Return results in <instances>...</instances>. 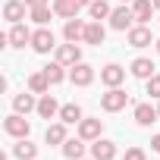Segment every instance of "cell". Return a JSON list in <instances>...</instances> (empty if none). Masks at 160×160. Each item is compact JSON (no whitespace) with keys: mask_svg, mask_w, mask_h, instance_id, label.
Returning <instances> with one entry per match:
<instances>
[{"mask_svg":"<svg viewBox=\"0 0 160 160\" xmlns=\"http://www.w3.org/2000/svg\"><path fill=\"white\" fill-rule=\"evenodd\" d=\"M129 104V94L122 88H107V94H101V110L104 113H119Z\"/></svg>","mask_w":160,"mask_h":160,"instance_id":"1","label":"cell"},{"mask_svg":"<svg viewBox=\"0 0 160 160\" xmlns=\"http://www.w3.org/2000/svg\"><path fill=\"white\" fill-rule=\"evenodd\" d=\"M3 129H7V135H13V138H28V135H32V122H28L22 113H16V110L3 119Z\"/></svg>","mask_w":160,"mask_h":160,"instance_id":"2","label":"cell"},{"mask_svg":"<svg viewBox=\"0 0 160 160\" xmlns=\"http://www.w3.org/2000/svg\"><path fill=\"white\" fill-rule=\"evenodd\" d=\"M132 25H138L132 7H116V10L110 13V28H113V32H129Z\"/></svg>","mask_w":160,"mask_h":160,"instance_id":"3","label":"cell"},{"mask_svg":"<svg viewBox=\"0 0 160 160\" xmlns=\"http://www.w3.org/2000/svg\"><path fill=\"white\" fill-rule=\"evenodd\" d=\"M32 50H35V53H50V50H57V38H53V32H50L47 25H41V28L32 35Z\"/></svg>","mask_w":160,"mask_h":160,"instance_id":"4","label":"cell"},{"mask_svg":"<svg viewBox=\"0 0 160 160\" xmlns=\"http://www.w3.org/2000/svg\"><path fill=\"white\" fill-rule=\"evenodd\" d=\"M69 82H72L75 88H88V85L94 82V66H88V63L69 66Z\"/></svg>","mask_w":160,"mask_h":160,"instance_id":"5","label":"cell"},{"mask_svg":"<svg viewBox=\"0 0 160 160\" xmlns=\"http://www.w3.org/2000/svg\"><path fill=\"white\" fill-rule=\"evenodd\" d=\"M101 82H104L107 88H119V85L126 82V69H122L119 63H107V66L101 69Z\"/></svg>","mask_w":160,"mask_h":160,"instance_id":"6","label":"cell"},{"mask_svg":"<svg viewBox=\"0 0 160 160\" xmlns=\"http://www.w3.org/2000/svg\"><path fill=\"white\" fill-rule=\"evenodd\" d=\"M57 63H63V66H75V63H82V47L72 44V41L60 44V47H57Z\"/></svg>","mask_w":160,"mask_h":160,"instance_id":"7","label":"cell"},{"mask_svg":"<svg viewBox=\"0 0 160 160\" xmlns=\"http://www.w3.org/2000/svg\"><path fill=\"white\" fill-rule=\"evenodd\" d=\"M126 38H129V47H148V44H154V35H151L148 25H132L126 32Z\"/></svg>","mask_w":160,"mask_h":160,"instance_id":"8","label":"cell"},{"mask_svg":"<svg viewBox=\"0 0 160 160\" xmlns=\"http://www.w3.org/2000/svg\"><path fill=\"white\" fill-rule=\"evenodd\" d=\"M85 25L88 22H82V19H66V25H63V38L66 41H72V44H78V41H85Z\"/></svg>","mask_w":160,"mask_h":160,"instance_id":"9","label":"cell"},{"mask_svg":"<svg viewBox=\"0 0 160 160\" xmlns=\"http://www.w3.org/2000/svg\"><path fill=\"white\" fill-rule=\"evenodd\" d=\"M25 0H7L3 3V19L10 22V25H16V22H22L25 19Z\"/></svg>","mask_w":160,"mask_h":160,"instance_id":"10","label":"cell"},{"mask_svg":"<svg viewBox=\"0 0 160 160\" xmlns=\"http://www.w3.org/2000/svg\"><path fill=\"white\" fill-rule=\"evenodd\" d=\"M104 132V119H82L78 122V138H85V141H98Z\"/></svg>","mask_w":160,"mask_h":160,"instance_id":"11","label":"cell"},{"mask_svg":"<svg viewBox=\"0 0 160 160\" xmlns=\"http://www.w3.org/2000/svg\"><path fill=\"white\" fill-rule=\"evenodd\" d=\"M129 7H132L138 25H148V22H151V16H154V0H132Z\"/></svg>","mask_w":160,"mask_h":160,"instance_id":"12","label":"cell"},{"mask_svg":"<svg viewBox=\"0 0 160 160\" xmlns=\"http://www.w3.org/2000/svg\"><path fill=\"white\" fill-rule=\"evenodd\" d=\"M91 157H94V160H113V157H116V144H113L110 138H98V141L91 144Z\"/></svg>","mask_w":160,"mask_h":160,"instance_id":"13","label":"cell"},{"mask_svg":"<svg viewBox=\"0 0 160 160\" xmlns=\"http://www.w3.org/2000/svg\"><path fill=\"white\" fill-rule=\"evenodd\" d=\"M154 60H148V57H138V60H132V66H129V72L135 75V78H144V82H148V78L154 75Z\"/></svg>","mask_w":160,"mask_h":160,"instance_id":"14","label":"cell"},{"mask_svg":"<svg viewBox=\"0 0 160 160\" xmlns=\"http://www.w3.org/2000/svg\"><path fill=\"white\" fill-rule=\"evenodd\" d=\"M32 35H35V32H28V25L16 22V25L10 28V47H25V44H32Z\"/></svg>","mask_w":160,"mask_h":160,"instance_id":"15","label":"cell"},{"mask_svg":"<svg viewBox=\"0 0 160 160\" xmlns=\"http://www.w3.org/2000/svg\"><path fill=\"white\" fill-rule=\"evenodd\" d=\"M13 110H16V113H22V116H28L32 110H38V101H35V94H32V91H22V94H16V98H13Z\"/></svg>","mask_w":160,"mask_h":160,"instance_id":"16","label":"cell"},{"mask_svg":"<svg viewBox=\"0 0 160 160\" xmlns=\"http://www.w3.org/2000/svg\"><path fill=\"white\" fill-rule=\"evenodd\" d=\"M160 119V110L157 107H151V104H135V122L138 126H151V122H157Z\"/></svg>","mask_w":160,"mask_h":160,"instance_id":"17","label":"cell"},{"mask_svg":"<svg viewBox=\"0 0 160 160\" xmlns=\"http://www.w3.org/2000/svg\"><path fill=\"white\" fill-rule=\"evenodd\" d=\"M63 157L66 160H82L85 157V138H66L63 141Z\"/></svg>","mask_w":160,"mask_h":160,"instance_id":"18","label":"cell"},{"mask_svg":"<svg viewBox=\"0 0 160 160\" xmlns=\"http://www.w3.org/2000/svg\"><path fill=\"white\" fill-rule=\"evenodd\" d=\"M38 116H44V119L60 116V104H57L53 94H41V101H38Z\"/></svg>","mask_w":160,"mask_h":160,"instance_id":"19","label":"cell"},{"mask_svg":"<svg viewBox=\"0 0 160 160\" xmlns=\"http://www.w3.org/2000/svg\"><path fill=\"white\" fill-rule=\"evenodd\" d=\"M104 38H107V32H104V25H101L98 19L85 25V44H94V47H101V44H104Z\"/></svg>","mask_w":160,"mask_h":160,"instance_id":"20","label":"cell"},{"mask_svg":"<svg viewBox=\"0 0 160 160\" xmlns=\"http://www.w3.org/2000/svg\"><path fill=\"white\" fill-rule=\"evenodd\" d=\"M78 10H82V7H78L75 0H53V13H57L60 19H75Z\"/></svg>","mask_w":160,"mask_h":160,"instance_id":"21","label":"cell"},{"mask_svg":"<svg viewBox=\"0 0 160 160\" xmlns=\"http://www.w3.org/2000/svg\"><path fill=\"white\" fill-rule=\"evenodd\" d=\"M28 91H32V94H47V91H50V78L44 75V69L28 75Z\"/></svg>","mask_w":160,"mask_h":160,"instance_id":"22","label":"cell"},{"mask_svg":"<svg viewBox=\"0 0 160 160\" xmlns=\"http://www.w3.org/2000/svg\"><path fill=\"white\" fill-rule=\"evenodd\" d=\"M60 119H63L66 126H78L85 116H82V107H78V104H63V107H60Z\"/></svg>","mask_w":160,"mask_h":160,"instance_id":"23","label":"cell"},{"mask_svg":"<svg viewBox=\"0 0 160 160\" xmlns=\"http://www.w3.org/2000/svg\"><path fill=\"white\" fill-rule=\"evenodd\" d=\"M44 141H47V144H63V141H66V122L60 119V122L47 126V132H44Z\"/></svg>","mask_w":160,"mask_h":160,"instance_id":"24","label":"cell"},{"mask_svg":"<svg viewBox=\"0 0 160 160\" xmlns=\"http://www.w3.org/2000/svg\"><path fill=\"white\" fill-rule=\"evenodd\" d=\"M28 16H32V22H38V25H47L57 13H53V7L50 3H44V7H32L28 10Z\"/></svg>","mask_w":160,"mask_h":160,"instance_id":"25","label":"cell"},{"mask_svg":"<svg viewBox=\"0 0 160 160\" xmlns=\"http://www.w3.org/2000/svg\"><path fill=\"white\" fill-rule=\"evenodd\" d=\"M13 154H16L19 160H35V157H38V144H32L28 138H19V144L13 148Z\"/></svg>","mask_w":160,"mask_h":160,"instance_id":"26","label":"cell"},{"mask_svg":"<svg viewBox=\"0 0 160 160\" xmlns=\"http://www.w3.org/2000/svg\"><path fill=\"white\" fill-rule=\"evenodd\" d=\"M88 13H91V19H98V22H101V19H110V13H113V10H110L107 0H91Z\"/></svg>","mask_w":160,"mask_h":160,"instance_id":"27","label":"cell"},{"mask_svg":"<svg viewBox=\"0 0 160 160\" xmlns=\"http://www.w3.org/2000/svg\"><path fill=\"white\" fill-rule=\"evenodd\" d=\"M63 69H66V66H63V63H57V60L44 66V75L50 78V85H60V82H63V78H66V72H63Z\"/></svg>","mask_w":160,"mask_h":160,"instance_id":"28","label":"cell"},{"mask_svg":"<svg viewBox=\"0 0 160 160\" xmlns=\"http://www.w3.org/2000/svg\"><path fill=\"white\" fill-rule=\"evenodd\" d=\"M148 94H151V98H157V101H160V75H157V72H154V75H151V78H148Z\"/></svg>","mask_w":160,"mask_h":160,"instance_id":"29","label":"cell"},{"mask_svg":"<svg viewBox=\"0 0 160 160\" xmlns=\"http://www.w3.org/2000/svg\"><path fill=\"white\" fill-rule=\"evenodd\" d=\"M122 160H148V154H144V151H141V148H129V151H126V157H122Z\"/></svg>","mask_w":160,"mask_h":160,"instance_id":"30","label":"cell"},{"mask_svg":"<svg viewBox=\"0 0 160 160\" xmlns=\"http://www.w3.org/2000/svg\"><path fill=\"white\" fill-rule=\"evenodd\" d=\"M151 148H154V151L160 154V135H154V138H151Z\"/></svg>","mask_w":160,"mask_h":160,"instance_id":"31","label":"cell"},{"mask_svg":"<svg viewBox=\"0 0 160 160\" xmlns=\"http://www.w3.org/2000/svg\"><path fill=\"white\" fill-rule=\"evenodd\" d=\"M25 3H28V10H32V7H44L47 0H25Z\"/></svg>","mask_w":160,"mask_h":160,"instance_id":"32","label":"cell"},{"mask_svg":"<svg viewBox=\"0 0 160 160\" xmlns=\"http://www.w3.org/2000/svg\"><path fill=\"white\" fill-rule=\"evenodd\" d=\"M75 3H78V7H91V0H75Z\"/></svg>","mask_w":160,"mask_h":160,"instance_id":"33","label":"cell"},{"mask_svg":"<svg viewBox=\"0 0 160 160\" xmlns=\"http://www.w3.org/2000/svg\"><path fill=\"white\" fill-rule=\"evenodd\" d=\"M154 47H157V53H160V38H157V41H154Z\"/></svg>","mask_w":160,"mask_h":160,"instance_id":"34","label":"cell"},{"mask_svg":"<svg viewBox=\"0 0 160 160\" xmlns=\"http://www.w3.org/2000/svg\"><path fill=\"white\" fill-rule=\"evenodd\" d=\"M154 10H160V0H154Z\"/></svg>","mask_w":160,"mask_h":160,"instance_id":"35","label":"cell"},{"mask_svg":"<svg viewBox=\"0 0 160 160\" xmlns=\"http://www.w3.org/2000/svg\"><path fill=\"white\" fill-rule=\"evenodd\" d=\"M122 3H132V0H122Z\"/></svg>","mask_w":160,"mask_h":160,"instance_id":"36","label":"cell"},{"mask_svg":"<svg viewBox=\"0 0 160 160\" xmlns=\"http://www.w3.org/2000/svg\"><path fill=\"white\" fill-rule=\"evenodd\" d=\"M82 160H85V157H82ZM91 160H94V157H91Z\"/></svg>","mask_w":160,"mask_h":160,"instance_id":"37","label":"cell"},{"mask_svg":"<svg viewBox=\"0 0 160 160\" xmlns=\"http://www.w3.org/2000/svg\"><path fill=\"white\" fill-rule=\"evenodd\" d=\"M157 110H160V107H157Z\"/></svg>","mask_w":160,"mask_h":160,"instance_id":"38","label":"cell"}]
</instances>
